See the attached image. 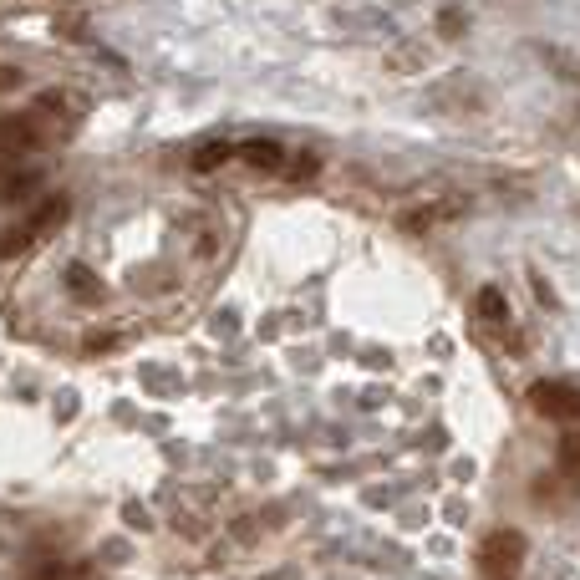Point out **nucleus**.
Segmentation results:
<instances>
[{
  "label": "nucleus",
  "instance_id": "nucleus-1",
  "mask_svg": "<svg viewBox=\"0 0 580 580\" xmlns=\"http://www.w3.org/2000/svg\"><path fill=\"white\" fill-rule=\"evenodd\" d=\"M519 565H525V535H519V530H494V535L479 545V570H484V580H514Z\"/></svg>",
  "mask_w": 580,
  "mask_h": 580
},
{
  "label": "nucleus",
  "instance_id": "nucleus-11",
  "mask_svg": "<svg viewBox=\"0 0 580 580\" xmlns=\"http://www.w3.org/2000/svg\"><path fill=\"white\" fill-rule=\"evenodd\" d=\"M479 306H484V316H489V321H499V316H504V296H499L494 285H489V290H479Z\"/></svg>",
  "mask_w": 580,
  "mask_h": 580
},
{
  "label": "nucleus",
  "instance_id": "nucleus-10",
  "mask_svg": "<svg viewBox=\"0 0 580 580\" xmlns=\"http://www.w3.org/2000/svg\"><path fill=\"white\" fill-rule=\"evenodd\" d=\"M229 153H235V148H229V143H209L204 153H194V168H199V173H209V168H219V163H224Z\"/></svg>",
  "mask_w": 580,
  "mask_h": 580
},
{
  "label": "nucleus",
  "instance_id": "nucleus-12",
  "mask_svg": "<svg viewBox=\"0 0 580 580\" xmlns=\"http://www.w3.org/2000/svg\"><path fill=\"white\" fill-rule=\"evenodd\" d=\"M560 458L570 463V469H580V428H575V433H565V443H560Z\"/></svg>",
  "mask_w": 580,
  "mask_h": 580
},
{
  "label": "nucleus",
  "instance_id": "nucleus-13",
  "mask_svg": "<svg viewBox=\"0 0 580 580\" xmlns=\"http://www.w3.org/2000/svg\"><path fill=\"white\" fill-rule=\"evenodd\" d=\"M11 87H21V72H11V67H0V92H11Z\"/></svg>",
  "mask_w": 580,
  "mask_h": 580
},
{
  "label": "nucleus",
  "instance_id": "nucleus-14",
  "mask_svg": "<svg viewBox=\"0 0 580 580\" xmlns=\"http://www.w3.org/2000/svg\"><path fill=\"white\" fill-rule=\"evenodd\" d=\"M87 352H112V336H87Z\"/></svg>",
  "mask_w": 580,
  "mask_h": 580
},
{
  "label": "nucleus",
  "instance_id": "nucleus-2",
  "mask_svg": "<svg viewBox=\"0 0 580 580\" xmlns=\"http://www.w3.org/2000/svg\"><path fill=\"white\" fill-rule=\"evenodd\" d=\"M530 408L550 423H580V387L570 382H535L530 387Z\"/></svg>",
  "mask_w": 580,
  "mask_h": 580
},
{
  "label": "nucleus",
  "instance_id": "nucleus-7",
  "mask_svg": "<svg viewBox=\"0 0 580 580\" xmlns=\"http://www.w3.org/2000/svg\"><path fill=\"white\" fill-rule=\"evenodd\" d=\"M31 245H41V240L31 235V224H16L11 235H0V255H6V260H11V255H21V250H31Z\"/></svg>",
  "mask_w": 580,
  "mask_h": 580
},
{
  "label": "nucleus",
  "instance_id": "nucleus-4",
  "mask_svg": "<svg viewBox=\"0 0 580 580\" xmlns=\"http://www.w3.org/2000/svg\"><path fill=\"white\" fill-rule=\"evenodd\" d=\"M67 214H72V199H67V194H51L46 204H36V214H31L26 224H31L36 240H46V235H56V229L67 224Z\"/></svg>",
  "mask_w": 580,
  "mask_h": 580
},
{
  "label": "nucleus",
  "instance_id": "nucleus-3",
  "mask_svg": "<svg viewBox=\"0 0 580 580\" xmlns=\"http://www.w3.org/2000/svg\"><path fill=\"white\" fill-rule=\"evenodd\" d=\"M41 123L36 118H0V158H16V153H31L41 148Z\"/></svg>",
  "mask_w": 580,
  "mask_h": 580
},
{
  "label": "nucleus",
  "instance_id": "nucleus-5",
  "mask_svg": "<svg viewBox=\"0 0 580 580\" xmlns=\"http://www.w3.org/2000/svg\"><path fill=\"white\" fill-rule=\"evenodd\" d=\"M36 184H41V173H36V168H16V163H6V168H0V204H21V199H31Z\"/></svg>",
  "mask_w": 580,
  "mask_h": 580
},
{
  "label": "nucleus",
  "instance_id": "nucleus-9",
  "mask_svg": "<svg viewBox=\"0 0 580 580\" xmlns=\"http://www.w3.org/2000/svg\"><path fill=\"white\" fill-rule=\"evenodd\" d=\"M26 580H87V565H46V570H36Z\"/></svg>",
  "mask_w": 580,
  "mask_h": 580
},
{
  "label": "nucleus",
  "instance_id": "nucleus-6",
  "mask_svg": "<svg viewBox=\"0 0 580 580\" xmlns=\"http://www.w3.org/2000/svg\"><path fill=\"white\" fill-rule=\"evenodd\" d=\"M250 168H260V173H275V168H285V148L280 143H270V138H250V143H240L235 148Z\"/></svg>",
  "mask_w": 580,
  "mask_h": 580
},
{
  "label": "nucleus",
  "instance_id": "nucleus-8",
  "mask_svg": "<svg viewBox=\"0 0 580 580\" xmlns=\"http://www.w3.org/2000/svg\"><path fill=\"white\" fill-rule=\"evenodd\" d=\"M67 285L77 290L82 301H97V296H102V285H97V280H92V275H87L82 265H72V270H67Z\"/></svg>",
  "mask_w": 580,
  "mask_h": 580
}]
</instances>
